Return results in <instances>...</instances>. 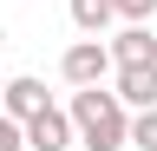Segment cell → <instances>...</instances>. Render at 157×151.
Listing matches in <instances>:
<instances>
[{
    "instance_id": "4",
    "label": "cell",
    "mask_w": 157,
    "mask_h": 151,
    "mask_svg": "<svg viewBox=\"0 0 157 151\" xmlns=\"http://www.w3.org/2000/svg\"><path fill=\"white\" fill-rule=\"evenodd\" d=\"M118 72V105H124V112H144V105H157V59L151 66H111Z\"/></svg>"
},
{
    "instance_id": "10",
    "label": "cell",
    "mask_w": 157,
    "mask_h": 151,
    "mask_svg": "<svg viewBox=\"0 0 157 151\" xmlns=\"http://www.w3.org/2000/svg\"><path fill=\"white\" fill-rule=\"evenodd\" d=\"M0 151H26V138H20V118H7V112H0Z\"/></svg>"
},
{
    "instance_id": "9",
    "label": "cell",
    "mask_w": 157,
    "mask_h": 151,
    "mask_svg": "<svg viewBox=\"0 0 157 151\" xmlns=\"http://www.w3.org/2000/svg\"><path fill=\"white\" fill-rule=\"evenodd\" d=\"M157 0H111V20H151Z\"/></svg>"
},
{
    "instance_id": "11",
    "label": "cell",
    "mask_w": 157,
    "mask_h": 151,
    "mask_svg": "<svg viewBox=\"0 0 157 151\" xmlns=\"http://www.w3.org/2000/svg\"><path fill=\"white\" fill-rule=\"evenodd\" d=\"M0 46H7V33H0Z\"/></svg>"
},
{
    "instance_id": "8",
    "label": "cell",
    "mask_w": 157,
    "mask_h": 151,
    "mask_svg": "<svg viewBox=\"0 0 157 151\" xmlns=\"http://www.w3.org/2000/svg\"><path fill=\"white\" fill-rule=\"evenodd\" d=\"M124 145H137V151H157V105H144L137 118H124Z\"/></svg>"
},
{
    "instance_id": "6",
    "label": "cell",
    "mask_w": 157,
    "mask_h": 151,
    "mask_svg": "<svg viewBox=\"0 0 157 151\" xmlns=\"http://www.w3.org/2000/svg\"><path fill=\"white\" fill-rule=\"evenodd\" d=\"M39 105H52V99H46V79H33V72L0 85V112H7V118H33Z\"/></svg>"
},
{
    "instance_id": "1",
    "label": "cell",
    "mask_w": 157,
    "mask_h": 151,
    "mask_svg": "<svg viewBox=\"0 0 157 151\" xmlns=\"http://www.w3.org/2000/svg\"><path fill=\"white\" fill-rule=\"evenodd\" d=\"M66 118H72V145H85V151H124V118L131 112L118 105V92L78 85L72 105H66Z\"/></svg>"
},
{
    "instance_id": "5",
    "label": "cell",
    "mask_w": 157,
    "mask_h": 151,
    "mask_svg": "<svg viewBox=\"0 0 157 151\" xmlns=\"http://www.w3.org/2000/svg\"><path fill=\"white\" fill-rule=\"evenodd\" d=\"M111 66H151L157 59V40H151V20H124V33L118 40H105Z\"/></svg>"
},
{
    "instance_id": "2",
    "label": "cell",
    "mask_w": 157,
    "mask_h": 151,
    "mask_svg": "<svg viewBox=\"0 0 157 151\" xmlns=\"http://www.w3.org/2000/svg\"><path fill=\"white\" fill-rule=\"evenodd\" d=\"M59 72H66V85H105V79H111L105 33H85V40H72V46H66V59H59Z\"/></svg>"
},
{
    "instance_id": "7",
    "label": "cell",
    "mask_w": 157,
    "mask_h": 151,
    "mask_svg": "<svg viewBox=\"0 0 157 151\" xmlns=\"http://www.w3.org/2000/svg\"><path fill=\"white\" fill-rule=\"evenodd\" d=\"M72 26L78 33H105L111 26V0H72Z\"/></svg>"
},
{
    "instance_id": "12",
    "label": "cell",
    "mask_w": 157,
    "mask_h": 151,
    "mask_svg": "<svg viewBox=\"0 0 157 151\" xmlns=\"http://www.w3.org/2000/svg\"><path fill=\"white\" fill-rule=\"evenodd\" d=\"M0 85H7V79H0Z\"/></svg>"
},
{
    "instance_id": "3",
    "label": "cell",
    "mask_w": 157,
    "mask_h": 151,
    "mask_svg": "<svg viewBox=\"0 0 157 151\" xmlns=\"http://www.w3.org/2000/svg\"><path fill=\"white\" fill-rule=\"evenodd\" d=\"M20 138H26V151H72V118L59 105H39L33 118H20Z\"/></svg>"
}]
</instances>
